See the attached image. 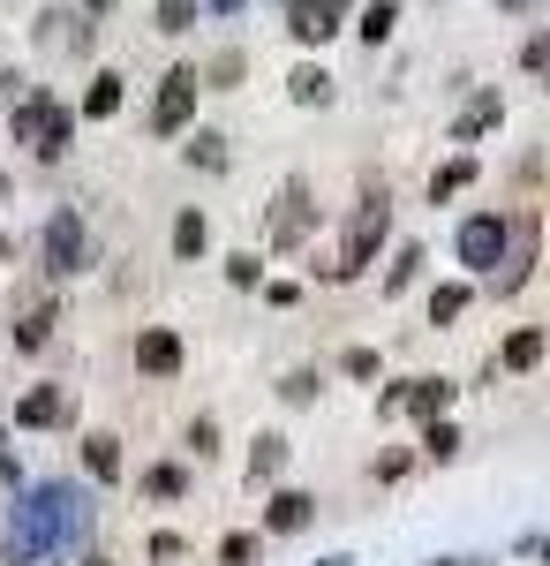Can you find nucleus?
<instances>
[{
    "label": "nucleus",
    "mask_w": 550,
    "mask_h": 566,
    "mask_svg": "<svg viewBox=\"0 0 550 566\" xmlns=\"http://www.w3.org/2000/svg\"><path fill=\"white\" fill-rule=\"evenodd\" d=\"M84 536H91V499L76 483H39L31 499H15V514L0 528V559L31 566L45 552H76Z\"/></svg>",
    "instance_id": "obj_1"
},
{
    "label": "nucleus",
    "mask_w": 550,
    "mask_h": 566,
    "mask_svg": "<svg viewBox=\"0 0 550 566\" xmlns=\"http://www.w3.org/2000/svg\"><path fill=\"white\" fill-rule=\"evenodd\" d=\"M384 234H392V197H384V181H378V189H362V205H355V219H347L339 250H332L325 264H317V272H325L332 287H339V280H362V272L378 264Z\"/></svg>",
    "instance_id": "obj_2"
},
{
    "label": "nucleus",
    "mask_w": 550,
    "mask_h": 566,
    "mask_svg": "<svg viewBox=\"0 0 550 566\" xmlns=\"http://www.w3.org/2000/svg\"><path fill=\"white\" fill-rule=\"evenodd\" d=\"M8 136H15L31 159H61V151L76 144V106H61L53 91H23V98L8 106Z\"/></svg>",
    "instance_id": "obj_3"
},
{
    "label": "nucleus",
    "mask_w": 550,
    "mask_h": 566,
    "mask_svg": "<svg viewBox=\"0 0 550 566\" xmlns=\"http://www.w3.org/2000/svg\"><path fill=\"white\" fill-rule=\"evenodd\" d=\"M45 272L53 280H76V272H91V227L76 205H61V212L45 219Z\"/></svg>",
    "instance_id": "obj_4"
},
{
    "label": "nucleus",
    "mask_w": 550,
    "mask_h": 566,
    "mask_svg": "<svg viewBox=\"0 0 550 566\" xmlns=\"http://www.w3.org/2000/svg\"><path fill=\"white\" fill-rule=\"evenodd\" d=\"M453 258H461L475 280H490L498 258H506V212H467L461 234H453Z\"/></svg>",
    "instance_id": "obj_5"
},
{
    "label": "nucleus",
    "mask_w": 550,
    "mask_h": 566,
    "mask_svg": "<svg viewBox=\"0 0 550 566\" xmlns=\"http://www.w3.org/2000/svg\"><path fill=\"white\" fill-rule=\"evenodd\" d=\"M309 227H317V189H309V175H287L279 205H272V250H302Z\"/></svg>",
    "instance_id": "obj_6"
},
{
    "label": "nucleus",
    "mask_w": 550,
    "mask_h": 566,
    "mask_svg": "<svg viewBox=\"0 0 550 566\" xmlns=\"http://www.w3.org/2000/svg\"><path fill=\"white\" fill-rule=\"evenodd\" d=\"M453 378H400V386L378 392V416H423V423H437L445 408H453Z\"/></svg>",
    "instance_id": "obj_7"
},
{
    "label": "nucleus",
    "mask_w": 550,
    "mask_h": 566,
    "mask_svg": "<svg viewBox=\"0 0 550 566\" xmlns=\"http://www.w3.org/2000/svg\"><path fill=\"white\" fill-rule=\"evenodd\" d=\"M197 91H204L197 69H167V76H159V98H151V129L181 136L189 122H197Z\"/></svg>",
    "instance_id": "obj_8"
},
{
    "label": "nucleus",
    "mask_w": 550,
    "mask_h": 566,
    "mask_svg": "<svg viewBox=\"0 0 550 566\" xmlns=\"http://www.w3.org/2000/svg\"><path fill=\"white\" fill-rule=\"evenodd\" d=\"M528 272H536V212H506V258L490 272V287H498V295H520Z\"/></svg>",
    "instance_id": "obj_9"
},
{
    "label": "nucleus",
    "mask_w": 550,
    "mask_h": 566,
    "mask_svg": "<svg viewBox=\"0 0 550 566\" xmlns=\"http://www.w3.org/2000/svg\"><path fill=\"white\" fill-rule=\"evenodd\" d=\"M53 423H76V392L68 386H31L15 400V431H53Z\"/></svg>",
    "instance_id": "obj_10"
},
{
    "label": "nucleus",
    "mask_w": 550,
    "mask_h": 566,
    "mask_svg": "<svg viewBox=\"0 0 550 566\" xmlns=\"http://www.w3.org/2000/svg\"><path fill=\"white\" fill-rule=\"evenodd\" d=\"M339 15H347V0H287V31H295V45H325L339 31Z\"/></svg>",
    "instance_id": "obj_11"
},
{
    "label": "nucleus",
    "mask_w": 550,
    "mask_h": 566,
    "mask_svg": "<svg viewBox=\"0 0 550 566\" xmlns=\"http://www.w3.org/2000/svg\"><path fill=\"white\" fill-rule=\"evenodd\" d=\"M91 15H76V8H45L39 15V45L45 53H91Z\"/></svg>",
    "instance_id": "obj_12"
},
{
    "label": "nucleus",
    "mask_w": 550,
    "mask_h": 566,
    "mask_svg": "<svg viewBox=\"0 0 550 566\" xmlns=\"http://www.w3.org/2000/svg\"><path fill=\"white\" fill-rule=\"evenodd\" d=\"M136 370H144V378H173V370H181V340H173L167 325H144V333H136Z\"/></svg>",
    "instance_id": "obj_13"
},
{
    "label": "nucleus",
    "mask_w": 550,
    "mask_h": 566,
    "mask_svg": "<svg viewBox=\"0 0 550 566\" xmlns=\"http://www.w3.org/2000/svg\"><path fill=\"white\" fill-rule=\"evenodd\" d=\"M53 325H61V303H53V295H31V303L15 310V348L39 355L45 340H53Z\"/></svg>",
    "instance_id": "obj_14"
},
{
    "label": "nucleus",
    "mask_w": 550,
    "mask_h": 566,
    "mask_svg": "<svg viewBox=\"0 0 550 566\" xmlns=\"http://www.w3.org/2000/svg\"><path fill=\"white\" fill-rule=\"evenodd\" d=\"M309 522H317V499L309 491H272V506H264V528L272 536H302Z\"/></svg>",
    "instance_id": "obj_15"
},
{
    "label": "nucleus",
    "mask_w": 550,
    "mask_h": 566,
    "mask_svg": "<svg viewBox=\"0 0 550 566\" xmlns=\"http://www.w3.org/2000/svg\"><path fill=\"white\" fill-rule=\"evenodd\" d=\"M498 122H506V98H498V91H475L461 106V122H453V144H475V136L498 129Z\"/></svg>",
    "instance_id": "obj_16"
},
{
    "label": "nucleus",
    "mask_w": 550,
    "mask_h": 566,
    "mask_svg": "<svg viewBox=\"0 0 550 566\" xmlns=\"http://www.w3.org/2000/svg\"><path fill=\"white\" fill-rule=\"evenodd\" d=\"M121 98H128V84L114 76V69H98L91 91H84V122H114V114H121Z\"/></svg>",
    "instance_id": "obj_17"
},
{
    "label": "nucleus",
    "mask_w": 550,
    "mask_h": 566,
    "mask_svg": "<svg viewBox=\"0 0 550 566\" xmlns=\"http://www.w3.org/2000/svg\"><path fill=\"white\" fill-rule=\"evenodd\" d=\"M212 250V219L197 212V205H181L173 212V258H204Z\"/></svg>",
    "instance_id": "obj_18"
},
{
    "label": "nucleus",
    "mask_w": 550,
    "mask_h": 566,
    "mask_svg": "<svg viewBox=\"0 0 550 566\" xmlns=\"http://www.w3.org/2000/svg\"><path fill=\"white\" fill-rule=\"evenodd\" d=\"M543 348H550V333H543V325H520V333H506L498 363H506V370H536V363H543Z\"/></svg>",
    "instance_id": "obj_19"
},
{
    "label": "nucleus",
    "mask_w": 550,
    "mask_h": 566,
    "mask_svg": "<svg viewBox=\"0 0 550 566\" xmlns=\"http://www.w3.org/2000/svg\"><path fill=\"white\" fill-rule=\"evenodd\" d=\"M84 469L98 483H121V438H114V431H91L84 438Z\"/></svg>",
    "instance_id": "obj_20"
},
{
    "label": "nucleus",
    "mask_w": 550,
    "mask_h": 566,
    "mask_svg": "<svg viewBox=\"0 0 550 566\" xmlns=\"http://www.w3.org/2000/svg\"><path fill=\"white\" fill-rule=\"evenodd\" d=\"M287 453H295V446H287L279 431H256V446H250V483H272L279 469H287Z\"/></svg>",
    "instance_id": "obj_21"
},
{
    "label": "nucleus",
    "mask_w": 550,
    "mask_h": 566,
    "mask_svg": "<svg viewBox=\"0 0 550 566\" xmlns=\"http://www.w3.org/2000/svg\"><path fill=\"white\" fill-rule=\"evenodd\" d=\"M287 91H295V106H332V76L317 61H302L295 76H287Z\"/></svg>",
    "instance_id": "obj_22"
},
{
    "label": "nucleus",
    "mask_w": 550,
    "mask_h": 566,
    "mask_svg": "<svg viewBox=\"0 0 550 566\" xmlns=\"http://www.w3.org/2000/svg\"><path fill=\"white\" fill-rule=\"evenodd\" d=\"M144 499H159V506H167V499H189V469H181V461L144 469Z\"/></svg>",
    "instance_id": "obj_23"
},
{
    "label": "nucleus",
    "mask_w": 550,
    "mask_h": 566,
    "mask_svg": "<svg viewBox=\"0 0 550 566\" xmlns=\"http://www.w3.org/2000/svg\"><path fill=\"white\" fill-rule=\"evenodd\" d=\"M226 159H234V151H226V136H219V129H197V136H189V167L226 175Z\"/></svg>",
    "instance_id": "obj_24"
},
{
    "label": "nucleus",
    "mask_w": 550,
    "mask_h": 566,
    "mask_svg": "<svg viewBox=\"0 0 550 566\" xmlns=\"http://www.w3.org/2000/svg\"><path fill=\"white\" fill-rule=\"evenodd\" d=\"M392 23H400V0H378V8H362V23H355V31H362V45L378 53V45L392 39Z\"/></svg>",
    "instance_id": "obj_25"
},
{
    "label": "nucleus",
    "mask_w": 550,
    "mask_h": 566,
    "mask_svg": "<svg viewBox=\"0 0 550 566\" xmlns=\"http://www.w3.org/2000/svg\"><path fill=\"white\" fill-rule=\"evenodd\" d=\"M467 181H475V159H453V167H437V175H430V205H445V197H461Z\"/></svg>",
    "instance_id": "obj_26"
},
{
    "label": "nucleus",
    "mask_w": 550,
    "mask_h": 566,
    "mask_svg": "<svg viewBox=\"0 0 550 566\" xmlns=\"http://www.w3.org/2000/svg\"><path fill=\"white\" fill-rule=\"evenodd\" d=\"M415 272H423V250H415V242H400V250H392V272H384V295L415 287Z\"/></svg>",
    "instance_id": "obj_27"
},
{
    "label": "nucleus",
    "mask_w": 550,
    "mask_h": 566,
    "mask_svg": "<svg viewBox=\"0 0 550 566\" xmlns=\"http://www.w3.org/2000/svg\"><path fill=\"white\" fill-rule=\"evenodd\" d=\"M151 23H159L167 39H181V31H197V0H159V8H151Z\"/></svg>",
    "instance_id": "obj_28"
},
{
    "label": "nucleus",
    "mask_w": 550,
    "mask_h": 566,
    "mask_svg": "<svg viewBox=\"0 0 550 566\" xmlns=\"http://www.w3.org/2000/svg\"><path fill=\"white\" fill-rule=\"evenodd\" d=\"M461 310H467V287H461V280H445V287H430V325H453Z\"/></svg>",
    "instance_id": "obj_29"
},
{
    "label": "nucleus",
    "mask_w": 550,
    "mask_h": 566,
    "mask_svg": "<svg viewBox=\"0 0 550 566\" xmlns=\"http://www.w3.org/2000/svg\"><path fill=\"white\" fill-rule=\"evenodd\" d=\"M423 461H461V431H453L445 416H437V423L423 431Z\"/></svg>",
    "instance_id": "obj_30"
},
{
    "label": "nucleus",
    "mask_w": 550,
    "mask_h": 566,
    "mask_svg": "<svg viewBox=\"0 0 550 566\" xmlns=\"http://www.w3.org/2000/svg\"><path fill=\"white\" fill-rule=\"evenodd\" d=\"M279 392H287L295 408H309V400L325 392V378H317V370H287V378H279Z\"/></svg>",
    "instance_id": "obj_31"
},
{
    "label": "nucleus",
    "mask_w": 550,
    "mask_h": 566,
    "mask_svg": "<svg viewBox=\"0 0 550 566\" xmlns=\"http://www.w3.org/2000/svg\"><path fill=\"white\" fill-rule=\"evenodd\" d=\"M339 370L370 386V378H378V370H384V355H378V348H347V355H339Z\"/></svg>",
    "instance_id": "obj_32"
},
{
    "label": "nucleus",
    "mask_w": 550,
    "mask_h": 566,
    "mask_svg": "<svg viewBox=\"0 0 550 566\" xmlns=\"http://www.w3.org/2000/svg\"><path fill=\"white\" fill-rule=\"evenodd\" d=\"M234 84H242V53H219L204 69V91H234Z\"/></svg>",
    "instance_id": "obj_33"
},
{
    "label": "nucleus",
    "mask_w": 550,
    "mask_h": 566,
    "mask_svg": "<svg viewBox=\"0 0 550 566\" xmlns=\"http://www.w3.org/2000/svg\"><path fill=\"white\" fill-rule=\"evenodd\" d=\"M219 566H256V536L250 528H234V536L219 544Z\"/></svg>",
    "instance_id": "obj_34"
},
{
    "label": "nucleus",
    "mask_w": 550,
    "mask_h": 566,
    "mask_svg": "<svg viewBox=\"0 0 550 566\" xmlns=\"http://www.w3.org/2000/svg\"><path fill=\"white\" fill-rule=\"evenodd\" d=\"M189 453H197V461H212V453H219V423H212V416L189 423Z\"/></svg>",
    "instance_id": "obj_35"
},
{
    "label": "nucleus",
    "mask_w": 550,
    "mask_h": 566,
    "mask_svg": "<svg viewBox=\"0 0 550 566\" xmlns=\"http://www.w3.org/2000/svg\"><path fill=\"white\" fill-rule=\"evenodd\" d=\"M226 280H234V287H256V280H264L256 250H234V258H226Z\"/></svg>",
    "instance_id": "obj_36"
},
{
    "label": "nucleus",
    "mask_w": 550,
    "mask_h": 566,
    "mask_svg": "<svg viewBox=\"0 0 550 566\" xmlns=\"http://www.w3.org/2000/svg\"><path fill=\"white\" fill-rule=\"evenodd\" d=\"M181 559H189V544H181L173 528H159V536H151V566H181Z\"/></svg>",
    "instance_id": "obj_37"
},
{
    "label": "nucleus",
    "mask_w": 550,
    "mask_h": 566,
    "mask_svg": "<svg viewBox=\"0 0 550 566\" xmlns=\"http://www.w3.org/2000/svg\"><path fill=\"white\" fill-rule=\"evenodd\" d=\"M408 469H415V453H408V446H392V453H378V483H400Z\"/></svg>",
    "instance_id": "obj_38"
},
{
    "label": "nucleus",
    "mask_w": 550,
    "mask_h": 566,
    "mask_svg": "<svg viewBox=\"0 0 550 566\" xmlns=\"http://www.w3.org/2000/svg\"><path fill=\"white\" fill-rule=\"evenodd\" d=\"M0 264H15V234H0Z\"/></svg>",
    "instance_id": "obj_39"
},
{
    "label": "nucleus",
    "mask_w": 550,
    "mask_h": 566,
    "mask_svg": "<svg viewBox=\"0 0 550 566\" xmlns=\"http://www.w3.org/2000/svg\"><path fill=\"white\" fill-rule=\"evenodd\" d=\"M212 8H219V15H234V8H250V0H212Z\"/></svg>",
    "instance_id": "obj_40"
},
{
    "label": "nucleus",
    "mask_w": 550,
    "mask_h": 566,
    "mask_svg": "<svg viewBox=\"0 0 550 566\" xmlns=\"http://www.w3.org/2000/svg\"><path fill=\"white\" fill-rule=\"evenodd\" d=\"M106 8H114V0H84V15H106Z\"/></svg>",
    "instance_id": "obj_41"
},
{
    "label": "nucleus",
    "mask_w": 550,
    "mask_h": 566,
    "mask_svg": "<svg viewBox=\"0 0 550 566\" xmlns=\"http://www.w3.org/2000/svg\"><path fill=\"white\" fill-rule=\"evenodd\" d=\"M498 8H543V0H498Z\"/></svg>",
    "instance_id": "obj_42"
},
{
    "label": "nucleus",
    "mask_w": 550,
    "mask_h": 566,
    "mask_svg": "<svg viewBox=\"0 0 550 566\" xmlns=\"http://www.w3.org/2000/svg\"><path fill=\"white\" fill-rule=\"evenodd\" d=\"M84 566H114V559H106V552H91V559H84Z\"/></svg>",
    "instance_id": "obj_43"
},
{
    "label": "nucleus",
    "mask_w": 550,
    "mask_h": 566,
    "mask_svg": "<svg viewBox=\"0 0 550 566\" xmlns=\"http://www.w3.org/2000/svg\"><path fill=\"white\" fill-rule=\"evenodd\" d=\"M543 69H550V31H543Z\"/></svg>",
    "instance_id": "obj_44"
},
{
    "label": "nucleus",
    "mask_w": 550,
    "mask_h": 566,
    "mask_svg": "<svg viewBox=\"0 0 550 566\" xmlns=\"http://www.w3.org/2000/svg\"><path fill=\"white\" fill-rule=\"evenodd\" d=\"M543 559H550V544H543Z\"/></svg>",
    "instance_id": "obj_45"
}]
</instances>
